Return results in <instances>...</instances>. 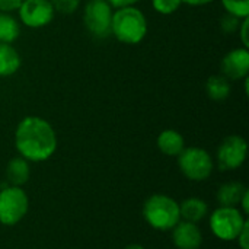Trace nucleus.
I'll return each instance as SVG.
<instances>
[{
    "label": "nucleus",
    "instance_id": "obj_2",
    "mask_svg": "<svg viewBox=\"0 0 249 249\" xmlns=\"http://www.w3.org/2000/svg\"><path fill=\"white\" fill-rule=\"evenodd\" d=\"M147 34V19L136 6L115 9L112 13L111 35L123 44H139Z\"/></svg>",
    "mask_w": 249,
    "mask_h": 249
},
{
    "label": "nucleus",
    "instance_id": "obj_12",
    "mask_svg": "<svg viewBox=\"0 0 249 249\" xmlns=\"http://www.w3.org/2000/svg\"><path fill=\"white\" fill-rule=\"evenodd\" d=\"M31 177V166L26 159L22 156L12 158L6 166V179L9 185L23 187Z\"/></svg>",
    "mask_w": 249,
    "mask_h": 249
},
{
    "label": "nucleus",
    "instance_id": "obj_16",
    "mask_svg": "<svg viewBox=\"0 0 249 249\" xmlns=\"http://www.w3.org/2000/svg\"><path fill=\"white\" fill-rule=\"evenodd\" d=\"M20 67V55L12 44L0 42V77L15 74Z\"/></svg>",
    "mask_w": 249,
    "mask_h": 249
},
{
    "label": "nucleus",
    "instance_id": "obj_23",
    "mask_svg": "<svg viewBox=\"0 0 249 249\" xmlns=\"http://www.w3.org/2000/svg\"><path fill=\"white\" fill-rule=\"evenodd\" d=\"M248 25H249V18H245L241 20V25L238 28V32L241 35V41H242V45L245 48L249 47V36H248Z\"/></svg>",
    "mask_w": 249,
    "mask_h": 249
},
{
    "label": "nucleus",
    "instance_id": "obj_27",
    "mask_svg": "<svg viewBox=\"0 0 249 249\" xmlns=\"http://www.w3.org/2000/svg\"><path fill=\"white\" fill-rule=\"evenodd\" d=\"M239 206H241V212L247 216L249 213V190H247V193L244 194V197H242Z\"/></svg>",
    "mask_w": 249,
    "mask_h": 249
},
{
    "label": "nucleus",
    "instance_id": "obj_3",
    "mask_svg": "<svg viewBox=\"0 0 249 249\" xmlns=\"http://www.w3.org/2000/svg\"><path fill=\"white\" fill-rule=\"evenodd\" d=\"M143 217L156 231H172L181 220L179 203L166 194H153L143 204Z\"/></svg>",
    "mask_w": 249,
    "mask_h": 249
},
{
    "label": "nucleus",
    "instance_id": "obj_24",
    "mask_svg": "<svg viewBox=\"0 0 249 249\" xmlns=\"http://www.w3.org/2000/svg\"><path fill=\"white\" fill-rule=\"evenodd\" d=\"M236 241H238V245L241 249H249V222L245 223V226L241 231V233L238 235Z\"/></svg>",
    "mask_w": 249,
    "mask_h": 249
},
{
    "label": "nucleus",
    "instance_id": "obj_22",
    "mask_svg": "<svg viewBox=\"0 0 249 249\" xmlns=\"http://www.w3.org/2000/svg\"><path fill=\"white\" fill-rule=\"evenodd\" d=\"M241 20H242V19H239V18H236V16H233V15H231V13H226V15L222 18V23H220L223 32H225V34H232V32L238 31V28H239V25H241Z\"/></svg>",
    "mask_w": 249,
    "mask_h": 249
},
{
    "label": "nucleus",
    "instance_id": "obj_5",
    "mask_svg": "<svg viewBox=\"0 0 249 249\" xmlns=\"http://www.w3.org/2000/svg\"><path fill=\"white\" fill-rule=\"evenodd\" d=\"M29 198L22 187L0 185V223L4 226L18 225L28 213Z\"/></svg>",
    "mask_w": 249,
    "mask_h": 249
},
{
    "label": "nucleus",
    "instance_id": "obj_9",
    "mask_svg": "<svg viewBox=\"0 0 249 249\" xmlns=\"http://www.w3.org/2000/svg\"><path fill=\"white\" fill-rule=\"evenodd\" d=\"M18 10L20 22L34 29L47 26L55 15L50 0H23Z\"/></svg>",
    "mask_w": 249,
    "mask_h": 249
},
{
    "label": "nucleus",
    "instance_id": "obj_11",
    "mask_svg": "<svg viewBox=\"0 0 249 249\" xmlns=\"http://www.w3.org/2000/svg\"><path fill=\"white\" fill-rule=\"evenodd\" d=\"M172 242L178 249H198L203 244V233L197 223L179 220L172 229Z\"/></svg>",
    "mask_w": 249,
    "mask_h": 249
},
{
    "label": "nucleus",
    "instance_id": "obj_29",
    "mask_svg": "<svg viewBox=\"0 0 249 249\" xmlns=\"http://www.w3.org/2000/svg\"><path fill=\"white\" fill-rule=\"evenodd\" d=\"M124 249H146L144 247H142V245H139V244H130L128 247H125Z\"/></svg>",
    "mask_w": 249,
    "mask_h": 249
},
{
    "label": "nucleus",
    "instance_id": "obj_21",
    "mask_svg": "<svg viewBox=\"0 0 249 249\" xmlns=\"http://www.w3.org/2000/svg\"><path fill=\"white\" fill-rule=\"evenodd\" d=\"M54 10L63 15H71L73 12L77 10L80 0H50Z\"/></svg>",
    "mask_w": 249,
    "mask_h": 249
},
{
    "label": "nucleus",
    "instance_id": "obj_14",
    "mask_svg": "<svg viewBox=\"0 0 249 249\" xmlns=\"http://www.w3.org/2000/svg\"><path fill=\"white\" fill-rule=\"evenodd\" d=\"M247 187L242 182L238 181H232V182H226L223 185H220V188L217 190V203L222 207H239V203L244 197V194L247 193Z\"/></svg>",
    "mask_w": 249,
    "mask_h": 249
},
{
    "label": "nucleus",
    "instance_id": "obj_8",
    "mask_svg": "<svg viewBox=\"0 0 249 249\" xmlns=\"http://www.w3.org/2000/svg\"><path fill=\"white\" fill-rule=\"evenodd\" d=\"M248 144L242 136L232 134L223 139L217 149V166L220 171H235L247 160Z\"/></svg>",
    "mask_w": 249,
    "mask_h": 249
},
{
    "label": "nucleus",
    "instance_id": "obj_17",
    "mask_svg": "<svg viewBox=\"0 0 249 249\" xmlns=\"http://www.w3.org/2000/svg\"><path fill=\"white\" fill-rule=\"evenodd\" d=\"M206 92L212 101H225L231 96V82L223 74H213L206 82Z\"/></svg>",
    "mask_w": 249,
    "mask_h": 249
},
{
    "label": "nucleus",
    "instance_id": "obj_15",
    "mask_svg": "<svg viewBox=\"0 0 249 249\" xmlns=\"http://www.w3.org/2000/svg\"><path fill=\"white\" fill-rule=\"evenodd\" d=\"M179 214L181 220L198 223L209 214V206L204 200L198 197H190L179 204Z\"/></svg>",
    "mask_w": 249,
    "mask_h": 249
},
{
    "label": "nucleus",
    "instance_id": "obj_4",
    "mask_svg": "<svg viewBox=\"0 0 249 249\" xmlns=\"http://www.w3.org/2000/svg\"><path fill=\"white\" fill-rule=\"evenodd\" d=\"M248 222L247 216L239 207H222L219 206L209 219L210 229L213 235L225 242L236 241L238 235Z\"/></svg>",
    "mask_w": 249,
    "mask_h": 249
},
{
    "label": "nucleus",
    "instance_id": "obj_6",
    "mask_svg": "<svg viewBox=\"0 0 249 249\" xmlns=\"http://www.w3.org/2000/svg\"><path fill=\"white\" fill-rule=\"evenodd\" d=\"M177 158H178L179 171L190 181H196V182L206 181L207 178H210L214 169V162L212 155L203 147H197V146L184 147V150Z\"/></svg>",
    "mask_w": 249,
    "mask_h": 249
},
{
    "label": "nucleus",
    "instance_id": "obj_25",
    "mask_svg": "<svg viewBox=\"0 0 249 249\" xmlns=\"http://www.w3.org/2000/svg\"><path fill=\"white\" fill-rule=\"evenodd\" d=\"M23 0H0V12H13L18 10Z\"/></svg>",
    "mask_w": 249,
    "mask_h": 249
},
{
    "label": "nucleus",
    "instance_id": "obj_1",
    "mask_svg": "<svg viewBox=\"0 0 249 249\" xmlns=\"http://www.w3.org/2000/svg\"><path fill=\"white\" fill-rule=\"evenodd\" d=\"M15 147L28 162H45L57 150V134L47 120L29 115L15 130Z\"/></svg>",
    "mask_w": 249,
    "mask_h": 249
},
{
    "label": "nucleus",
    "instance_id": "obj_26",
    "mask_svg": "<svg viewBox=\"0 0 249 249\" xmlns=\"http://www.w3.org/2000/svg\"><path fill=\"white\" fill-rule=\"evenodd\" d=\"M112 7L120 9V7H127V6H134L140 0H107Z\"/></svg>",
    "mask_w": 249,
    "mask_h": 249
},
{
    "label": "nucleus",
    "instance_id": "obj_7",
    "mask_svg": "<svg viewBox=\"0 0 249 249\" xmlns=\"http://www.w3.org/2000/svg\"><path fill=\"white\" fill-rule=\"evenodd\" d=\"M114 7L107 0H89L83 9V23L86 29L99 39L111 35Z\"/></svg>",
    "mask_w": 249,
    "mask_h": 249
},
{
    "label": "nucleus",
    "instance_id": "obj_28",
    "mask_svg": "<svg viewBox=\"0 0 249 249\" xmlns=\"http://www.w3.org/2000/svg\"><path fill=\"white\" fill-rule=\"evenodd\" d=\"M212 1L213 0H182V3H185L188 6H206Z\"/></svg>",
    "mask_w": 249,
    "mask_h": 249
},
{
    "label": "nucleus",
    "instance_id": "obj_13",
    "mask_svg": "<svg viewBox=\"0 0 249 249\" xmlns=\"http://www.w3.org/2000/svg\"><path fill=\"white\" fill-rule=\"evenodd\" d=\"M156 143H158L159 150L163 155L172 156V158H177L185 147V140H184L182 134L177 130H172V128L163 130L158 136Z\"/></svg>",
    "mask_w": 249,
    "mask_h": 249
},
{
    "label": "nucleus",
    "instance_id": "obj_19",
    "mask_svg": "<svg viewBox=\"0 0 249 249\" xmlns=\"http://www.w3.org/2000/svg\"><path fill=\"white\" fill-rule=\"evenodd\" d=\"M226 13H231L239 19L249 18V0H220Z\"/></svg>",
    "mask_w": 249,
    "mask_h": 249
},
{
    "label": "nucleus",
    "instance_id": "obj_20",
    "mask_svg": "<svg viewBox=\"0 0 249 249\" xmlns=\"http://www.w3.org/2000/svg\"><path fill=\"white\" fill-rule=\"evenodd\" d=\"M181 4L182 0H152L153 9L160 15H172L179 9Z\"/></svg>",
    "mask_w": 249,
    "mask_h": 249
},
{
    "label": "nucleus",
    "instance_id": "obj_18",
    "mask_svg": "<svg viewBox=\"0 0 249 249\" xmlns=\"http://www.w3.org/2000/svg\"><path fill=\"white\" fill-rule=\"evenodd\" d=\"M20 34L19 22L9 15V12H0V42L12 44Z\"/></svg>",
    "mask_w": 249,
    "mask_h": 249
},
{
    "label": "nucleus",
    "instance_id": "obj_10",
    "mask_svg": "<svg viewBox=\"0 0 249 249\" xmlns=\"http://www.w3.org/2000/svg\"><path fill=\"white\" fill-rule=\"evenodd\" d=\"M222 74L228 80H242L249 74V51L248 48H235L229 51L220 63Z\"/></svg>",
    "mask_w": 249,
    "mask_h": 249
}]
</instances>
